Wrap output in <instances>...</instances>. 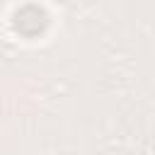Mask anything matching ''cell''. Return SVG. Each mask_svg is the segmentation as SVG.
<instances>
[{
	"label": "cell",
	"mask_w": 155,
	"mask_h": 155,
	"mask_svg": "<svg viewBox=\"0 0 155 155\" xmlns=\"http://www.w3.org/2000/svg\"><path fill=\"white\" fill-rule=\"evenodd\" d=\"M48 12L41 7V5H34V2H27L22 7L15 10L12 15V27L17 34L27 36V39H36L41 36L46 29H48Z\"/></svg>",
	"instance_id": "obj_1"
}]
</instances>
